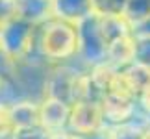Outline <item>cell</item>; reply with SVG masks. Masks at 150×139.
Instances as JSON below:
<instances>
[{
    "label": "cell",
    "instance_id": "6da1fadb",
    "mask_svg": "<svg viewBox=\"0 0 150 139\" xmlns=\"http://www.w3.org/2000/svg\"><path fill=\"white\" fill-rule=\"evenodd\" d=\"M78 24L52 17L39 26L37 52L47 65H61L78 60Z\"/></svg>",
    "mask_w": 150,
    "mask_h": 139
},
{
    "label": "cell",
    "instance_id": "7a4b0ae2",
    "mask_svg": "<svg viewBox=\"0 0 150 139\" xmlns=\"http://www.w3.org/2000/svg\"><path fill=\"white\" fill-rule=\"evenodd\" d=\"M45 96L57 98L69 106L89 98V69L78 61L48 65Z\"/></svg>",
    "mask_w": 150,
    "mask_h": 139
},
{
    "label": "cell",
    "instance_id": "3957f363",
    "mask_svg": "<svg viewBox=\"0 0 150 139\" xmlns=\"http://www.w3.org/2000/svg\"><path fill=\"white\" fill-rule=\"evenodd\" d=\"M37 24L15 17L0 28V50L13 65H21V63L47 65L37 52Z\"/></svg>",
    "mask_w": 150,
    "mask_h": 139
},
{
    "label": "cell",
    "instance_id": "277c9868",
    "mask_svg": "<svg viewBox=\"0 0 150 139\" xmlns=\"http://www.w3.org/2000/svg\"><path fill=\"white\" fill-rule=\"evenodd\" d=\"M78 63L93 69L104 65L108 60V41L104 37L100 19L96 15L78 22Z\"/></svg>",
    "mask_w": 150,
    "mask_h": 139
},
{
    "label": "cell",
    "instance_id": "5b68a950",
    "mask_svg": "<svg viewBox=\"0 0 150 139\" xmlns=\"http://www.w3.org/2000/svg\"><path fill=\"white\" fill-rule=\"evenodd\" d=\"M104 126H106V121H104L102 106H100L98 100L85 98V100H80V102L71 106L67 130L74 137L89 135L93 132H98Z\"/></svg>",
    "mask_w": 150,
    "mask_h": 139
},
{
    "label": "cell",
    "instance_id": "8992f818",
    "mask_svg": "<svg viewBox=\"0 0 150 139\" xmlns=\"http://www.w3.org/2000/svg\"><path fill=\"white\" fill-rule=\"evenodd\" d=\"M41 108V126L48 132H63L69 126V115L71 106L57 98L43 96L39 102Z\"/></svg>",
    "mask_w": 150,
    "mask_h": 139
},
{
    "label": "cell",
    "instance_id": "52a82bcc",
    "mask_svg": "<svg viewBox=\"0 0 150 139\" xmlns=\"http://www.w3.org/2000/svg\"><path fill=\"white\" fill-rule=\"evenodd\" d=\"M35 98H24L9 106V117L13 130H22V128H33L41 126V108Z\"/></svg>",
    "mask_w": 150,
    "mask_h": 139
},
{
    "label": "cell",
    "instance_id": "ba28073f",
    "mask_svg": "<svg viewBox=\"0 0 150 139\" xmlns=\"http://www.w3.org/2000/svg\"><path fill=\"white\" fill-rule=\"evenodd\" d=\"M135 61V32L130 35L119 37L108 45L106 63L113 69H124Z\"/></svg>",
    "mask_w": 150,
    "mask_h": 139
},
{
    "label": "cell",
    "instance_id": "9c48e42d",
    "mask_svg": "<svg viewBox=\"0 0 150 139\" xmlns=\"http://www.w3.org/2000/svg\"><path fill=\"white\" fill-rule=\"evenodd\" d=\"M52 13L56 19L78 24L93 15L91 0H52Z\"/></svg>",
    "mask_w": 150,
    "mask_h": 139
},
{
    "label": "cell",
    "instance_id": "30bf717a",
    "mask_svg": "<svg viewBox=\"0 0 150 139\" xmlns=\"http://www.w3.org/2000/svg\"><path fill=\"white\" fill-rule=\"evenodd\" d=\"M17 17L41 26L54 17L52 0H17Z\"/></svg>",
    "mask_w": 150,
    "mask_h": 139
},
{
    "label": "cell",
    "instance_id": "8fae6325",
    "mask_svg": "<svg viewBox=\"0 0 150 139\" xmlns=\"http://www.w3.org/2000/svg\"><path fill=\"white\" fill-rule=\"evenodd\" d=\"M93 15L98 17H126L128 0H91Z\"/></svg>",
    "mask_w": 150,
    "mask_h": 139
},
{
    "label": "cell",
    "instance_id": "7c38bea8",
    "mask_svg": "<svg viewBox=\"0 0 150 139\" xmlns=\"http://www.w3.org/2000/svg\"><path fill=\"white\" fill-rule=\"evenodd\" d=\"M124 74L128 76L130 80V84L134 85V89L137 91V96L141 95V91L143 89H146L148 85H150V69L145 67V65H141V63H132V65L128 67H124L122 69Z\"/></svg>",
    "mask_w": 150,
    "mask_h": 139
},
{
    "label": "cell",
    "instance_id": "4fadbf2b",
    "mask_svg": "<svg viewBox=\"0 0 150 139\" xmlns=\"http://www.w3.org/2000/svg\"><path fill=\"white\" fill-rule=\"evenodd\" d=\"M150 17V0H128L126 19L132 22V26H139Z\"/></svg>",
    "mask_w": 150,
    "mask_h": 139
},
{
    "label": "cell",
    "instance_id": "5bb4252c",
    "mask_svg": "<svg viewBox=\"0 0 150 139\" xmlns=\"http://www.w3.org/2000/svg\"><path fill=\"white\" fill-rule=\"evenodd\" d=\"M145 123L134 121V123H126V124H119L111 128L113 139H145Z\"/></svg>",
    "mask_w": 150,
    "mask_h": 139
},
{
    "label": "cell",
    "instance_id": "9a60e30c",
    "mask_svg": "<svg viewBox=\"0 0 150 139\" xmlns=\"http://www.w3.org/2000/svg\"><path fill=\"white\" fill-rule=\"evenodd\" d=\"M135 63L150 69V35L135 33Z\"/></svg>",
    "mask_w": 150,
    "mask_h": 139
},
{
    "label": "cell",
    "instance_id": "2e32d148",
    "mask_svg": "<svg viewBox=\"0 0 150 139\" xmlns=\"http://www.w3.org/2000/svg\"><path fill=\"white\" fill-rule=\"evenodd\" d=\"M48 137H50V132L45 130L43 126L13 130V134H11V139H48Z\"/></svg>",
    "mask_w": 150,
    "mask_h": 139
},
{
    "label": "cell",
    "instance_id": "e0dca14e",
    "mask_svg": "<svg viewBox=\"0 0 150 139\" xmlns=\"http://www.w3.org/2000/svg\"><path fill=\"white\" fill-rule=\"evenodd\" d=\"M17 17V0H0V28Z\"/></svg>",
    "mask_w": 150,
    "mask_h": 139
},
{
    "label": "cell",
    "instance_id": "ac0fdd59",
    "mask_svg": "<svg viewBox=\"0 0 150 139\" xmlns=\"http://www.w3.org/2000/svg\"><path fill=\"white\" fill-rule=\"evenodd\" d=\"M11 134H13V124H11L9 117V106L0 102V139Z\"/></svg>",
    "mask_w": 150,
    "mask_h": 139
},
{
    "label": "cell",
    "instance_id": "d6986e66",
    "mask_svg": "<svg viewBox=\"0 0 150 139\" xmlns=\"http://www.w3.org/2000/svg\"><path fill=\"white\" fill-rule=\"evenodd\" d=\"M76 139H113L111 126H104L98 132H93V134H89V135H82V137H76Z\"/></svg>",
    "mask_w": 150,
    "mask_h": 139
},
{
    "label": "cell",
    "instance_id": "ffe728a7",
    "mask_svg": "<svg viewBox=\"0 0 150 139\" xmlns=\"http://www.w3.org/2000/svg\"><path fill=\"white\" fill-rule=\"evenodd\" d=\"M134 30H135V33H145V35H150V17L145 22H141L139 26H135Z\"/></svg>",
    "mask_w": 150,
    "mask_h": 139
},
{
    "label": "cell",
    "instance_id": "44dd1931",
    "mask_svg": "<svg viewBox=\"0 0 150 139\" xmlns=\"http://www.w3.org/2000/svg\"><path fill=\"white\" fill-rule=\"evenodd\" d=\"M2 78H4V72H0V85H2Z\"/></svg>",
    "mask_w": 150,
    "mask_h": 139
}]
</instances>
